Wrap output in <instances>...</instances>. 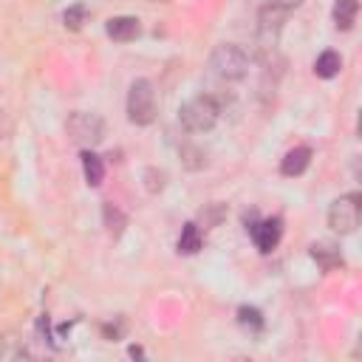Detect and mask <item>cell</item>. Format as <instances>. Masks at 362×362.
<instances>
[{
	"instance_id": "52a82bcc",
	"label": "cell",
	"mask_w": 362,
	"mask_h": 362,
	"mask_svg": "<svg viewBox=\"0 0 362 362\" xmlns=\"http://www.w3.org/2000/svg\"><path fill=\"white\" fill-rule=\"evenodd\" d=\"M105 31H107V37L116 40V42H130V40L139 37L141 28H139V20H136V17H110L107 25H105Z\"/></svg>"
},
{
	"instance_id": "6da1fadb",
	"label": "cell",
	"mask_w": 362,
	"mask_h": 362,
	"mask_svg": "<svg viewBox=\"0 0 362 362\" xmlns=\"http://www.w3.org/2000/svg\"><path fill=\"white\" fill-rule=\"evenodd\" d=\"M209 68L215 71V76H221L226 82H238L249 71V54L235 42H221V45H215V51L209 57Z\"/></svg>"
},
{
	"instance_id": "2e32d148",
	"label": "cell",
	"mask_w": 362,
	"mask_h": 362,
	"mask_svg": "<svg viewBox=\"0 0 362 362\" xmlns=\"http://www.w3.org/2000/svg\"><path fill=\"white\" fill-rule=\"evenodd\" d=\"M85 17H88V8L79 3V6H71L65 14H62V20H65V28H71V31H79L82 25H85Z\"/></svg>"
},
{
	"instance_id": "d6986e66",
	"label": "cell",
	"mask_w": 362,
	"mask_h": 362,
	"mask_svg": "<svg viewBox=\"0 0 362 362\" xmlns=\"http://www.w3.org/2000/svg\"><path fill=\"white\" fill-rule=\"evenodd\" d=\"M144 175L150 178V181H147V189H150V192H158V189L164 187V173H156V170H147Z\"/></svg>"
},
{
	"instance_id": "7a4b0ae2",
	"label": "cell",
	"mask_w": 362,
	"mask_h": 362,
	"mask_svg": "<svg viewBox=\"0 0 362 362\" xmlns=\"http://www.w3.org/2000/svg\"><path fill=\"white\" fill-rule=\"evenodd\" d=\"M218 116H221V107H218V102L212 96H195V99L184 102L181 110H178V119H181V124L189 133H206V130H212L215 122H218Z\"/></svg>"
},
{
	"instance_id": "e0dca14e",
	"label": "cell",
	"mask_w": 362,
	"mask_h": 362,
	"mask_svg": "<svg viewBox=\"0 0 362 362\" xmlns=\"http://www.w3.org/2000/svg\"><path fill=\"white\" fill-rule=\"evenodd\" d=\"M181 158H184V164H187L189 170H201V167L206 164L204 150H198V147H192V144H184V147H181Z\"/></svg>"
},
{
	"instance_id": "8fae6325",
	"label": "cell",
	"mask_w": 362,
	"mask_h": 362,
	"mask_svg": "<svg viewBox=\"0 0 362 362\" xmlns=\"http://www.w3.org/2000/svg\"><path fill=\"white\" fill-rule=\"evenodd\" d=\"M339 71H342V57L337 51H322L317 57V62H314V74L320 79H334Z\"/></svg>"
},
{
	"instance_id": "277c9868",
	"label": "cell",
	"mask_w": 362,
	"mask_h": 362,
	"mask_svg": "<svg viewBox=\"0 0 362 362\" xmlns=\"http://www.w3.org/2000/svg\"><path fill=\"white\" fill-rule=\"evenodd\" d=\"M65 130H68L71 141H76L79 147H93V144H99L102 136H105V122H102L96 113L76 110V113L68 116Z\"/></svg>"
},
{
	"instance_id": "ba28073f",
	"label": "cell",
	"mask_w": 362,
	"mask_h": 362,
	"mask_svg": "<svg viewBox=\"0 0 362 362\" xmlns=\"http://www.w3.org/2000/svg\"><path fill=\"white\" fill-rule=\"evenodd\" d=\"M308 161H311V147H294V150H288L286 156H283V161H280V173L283 175H300V173H305V167H308Z\"/></svg>"
},
{
	"instance_id": "3957f363",
	"label": "cell",
	"mask_w": 362,
	"mask_h": 362,
	"mask_svg": "<svg viewBox=\"0 0 362 362\" xmlns=\"http://www.w3.org/2000/svg\"><path fill=\"white\" fill-rule=\"evenodd\" d=\"M127 119L133 124H150L156 119V90L147 79H133L127 90Z\"/></svg>"
},
{
	"instance_id": "7c38bea8",
	"label": "cell",
	"mask_w": 362,
	"mask_h": 362,
	"mask_svg": "<svg viewBox=\"0 0 362 362\" xmlns=\"http://www.w3.org/2000/svg\"><path fill=\"white\" fill-rule=\"evenodd\" d=\"M82 173H85V181H88L90 187H99L102 178H105V164H102V158H99L96 153H90V150H82Z\"/></svg>"
},
{
	"instance_id": "8992f818",
	"label": "cell",
	"mask_w": 362,
	"mask_h": 362,
	"mask_svg": "<svg viewBox=\"0 0 362 362\" xmlns=\"http://www.w3.org/2000/svg\"><path fill=\"white\" fill-rule=\"evenodd\" d=\"M249 235H252L255 246L266 255V252L277 249V243L283 238V221L280 218H263V221H257V223L249 226Z\"/></svg>"
},
{
	"instance_id": "9c48e42d",
	"label": "cell",
	"mask_w": 362,
	"mask_h": 362,
	"mask_svg": "<svg viewBox=\"0 0 362 362\" xmlns=\"http://www.w3.org/2000/svg\"><path fill=\"white\" fill-rule=\"evenodd\" d=\"M257 20H260V34L274 40V37L280 34L283 23H286V11H283V8H274V6H269V3H266V6L260 8Z\"/></svg>"
},
{
	"instance_id": "5bb4252c",
	"label": "cell",
	"mask_w": 362,
	"mask_h": 362,
	"mask_svg": "<svg viewBox=\"0 0 362 362\" xmlns=\"http://www.w3.org/2000/svg\"><path fill=\"white\" fill-rule=\"evenodd\" d=\"M201 243H204L201 229H198L195 223H184L181 238H178V252H184V255H195V252L201 249Z\"/></svg>"
},
{
	"instance_id": "5b68a950",
	"label": "cell",
	"mask_w": 362,
	"mask_h": 362,
	"mask_svg": "<svg viewBox=\"0 0 362 362\" xmlns=\"http://www.w3.org/2000/svg\"><path fill=\"white\" fill-rule=\"evenodd\" d=\"M359 192H348V195H339L331 209H328V226L337 232V235H351L356 226H359Z\"/></svg>"
},
{
	"instance_id": "ac0fdd59",
	"label": "cell",
	"mask_w": 362,
	"mask_h": 362,
	"mask_svg": "<svg viewBox=\"0 0 362 362\" xmlns=\"http://www.w3.org/2000/svg\"><path fill=\"white\" fill-rule=\"evenodd\" d=\"M238 320H240V325H246V328H263V317H260V311L257 308H249V305H240L238 308Z\"/></svg>"
},
{
	"instance_id": "9a60e30c",
	"label": "cell",
	"mask_w": 362,
	"mask_h": 362,
	"mask_svg": "<svg viewBox=\"0 0 362 362\" xmlns=\"http://www.w3.org/2000/svg\"><path fill=\"white\" fill-rule=\"evenodd\" d=\"M102 215H105V226H107V232L113 235V238H119L122 235V229H124V215L113 206V204H105V209H102Z\"/></svg>"
},
{
	"instance_id": "30bf717a",
	"label": "cell",
	"mask_w": 362,
	"mask_h": 362,
	"mask_svg": "<svg viewBox=\"0 0 362 362\" xmlns=\"http://www.w3.org/2000/svg\"><path fill=\"white\" fill-rule=\"evenodd\" d=\"M311 257L317 260V266L322 272H334L337 266H342V255L334 243H314L311 246Z\"/></svg>"
},
{
	"instance_id": "ffe728a7",
	"label": "cell",
	"mask_w": 362,
	"mask_h": 362,
	"mask_svg": "<svg viewBox=\"0 0 362 362\" xmlns=\"http://www.w3.org/2000/svg\"><path fill=\"white\" fill-rule=\"evenodd\" d=\"M303 0H269V6H274V8H283V11H291V8H297Z\"/></svg>"
},
{
	"instance_id": "4fadbf2b",
	"label": "cell",
	"mask_w": 362,
	"mask_h": 362,
	"mask_svg": "<svg viewBox=\"0 0 362 362\" xmlns=\"http://www.w3.org/2000/svg\"><path fill=\"white\" fill-rule=\"evenodd\" d=\"M356 14H359V3L356 0H337L334 3V23H337V28L348 31L354 25Z\"/></svg>"
}]
</instances>
